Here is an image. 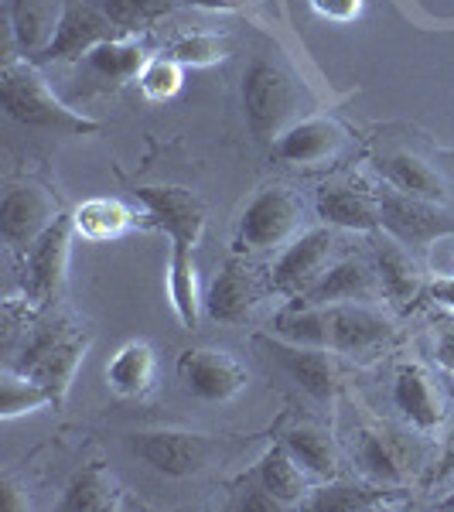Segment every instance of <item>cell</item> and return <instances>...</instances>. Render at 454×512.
Wrapping results in <instances>:
<instances>
[{
  "label": "cell",
  "mask_w": 454,
  "mask_h": 512,
  "mask_svg": "<svg viewBox=\"0 0 454 512\" xmlns=\"http://www.w3.org/2000/svg\"><path fill=\"white\" fill-rule=\"evenodd\" d=\"M257 478H260V489H267L280 506H294V502H304L311 495L308 472H304L301 461L287 451L284 441L267 448V454H263L257 465Z\"/></svg>",
  "instance_id": "26"
},
{
  "label": "cell",
  "mask_w": 454,
  "mask_h": 512,
  "mask_svg": "<svg viewBox=\"0 0 454 512\" xmlns=\"http://www.w3.org/2000/svg\"><path fill=\"white\" fill-rule=\"evenodd\" d=\"M55 407V396L38 383V379L24 376L21 369L4 366L0 369V417L14 420L24 414H35V410Z\"/></svg>",
  "instance_id": "31"
},
{
  "label": "cell",
  "mask_w": 454,
  "mask_h": 512,
  "mask_svg": "<svg viewBox=\"0 0 454 512\" xmlns=\"http://www.w3.org/2000/svg\"><path fill=\"white\" fill-rule=\"evenodd\" d=\"M304 222V202L301 195L291 192L287 185H270L253 195L239 219L236 250L239 253H267L280 246L294 243L297 229Z\"/></svg>",
  "instance_id": "5"
},
{
  "label": "cell",
  "mask_w": 454,
  "mask_h": 512,
  "mask_svg": "<svg viewBox=\"0 0 454 512\" xmlns=\"http://www.w3.org/2000/svg\"><path fill=\"white\" fill-rule=\"evenodd\" d=\"M437 362H441L444 369H451L454 373V325L441 328V335H437Z\"/></svg>",
  "instance_id": "37"
},
{
  "label": "cell",
  "mask_w": 454,
  "mask_h": 512,
  "mask_svg": "<svg viewBox=\"0 0 454 512\" xmlns=\"http://www.w3.org/2000/svg\"><path fill=\"white\" fill-rule=\"evenodd\" d=\"M431 297L437 304H444V308L454 311V277H441L431 284Z\"/></svg>",
  "instance_id": "38"
},
{
  "label": "cell",
  "mask_w": 454,
  "mask_h": 512,
  "mask_svg": "<svg viewBox=\"0 0 454 512\" xmlns=\"http://www.w3.org/2000/svg\"><path fill=\"white\" fill-rule=\"evenodd\" d=\"M253 345L267 362L284 369L287 376L301 386L304 393H311L315 400H332L338 386V352L318 349V345H301L291 338L274 335H253Z\"/></svg>",
  "instance_id": "9"
},
{
  "label": "cell",
  "mask_w": 454,
  "mask_h": 512,
  "mask_svg": "<svg viewBox=\"0 0 454 512\" xmlns=\"http://www.w3.org/2000/svg\"><path fill=\"white\" fill-rule=\"evenodd\" d=\"M134 454L161 475L188 478L212 465L216 441L192 431H147L134 437Z\"/></svg>",
  "instance_id": "15"
},
{
  "label": "cell",
  "mask_w": 454,
  "mask_h": 512,
  "mask_svg": "<svg viewBox=\"0 0 454 512\" xmlns=\"http://www.w3.org/2000/svg\"><path fill=\"white\" fill-rule=\"evenodd\" d=\"M86 349H89V332H79L72 325H48L24 345L14 369L38 379L55 396V407H62Z\"/></svg>",
  "instance_id": "4"
},
{
  "label": "cell",
  "mask_w": 454,
  "mask_h": 512,
  "mask_svg": "<svg viewBox=\"0 0 454 512\" xmlns=\"http://www.w3.org/2000/svg\"><path fill=\"white\" fill-rule=\"evenodd\" d=\"M335 246H338L335 226H321V229H311V233L297 236L294 243H287L284 250H280L274 270H270V274H274L270 277V287H274L277 294L291 297V301L304 297L328 274Z\"/></svg>",
  "instance_id": "10"
},
{
  "label": "cell",
  "mask_w": 454,
  "mask_h": 512,
  "mask_svg": "<svg viewBox=\"0 0 454 512\" xmlns=\"http://www.w3.org/2000/svg\"><path fill=\"white\" fill-rule=\"evenodd\" d=\"M263 301L260 277L243 260H229L205 291V315L219 325H243Z\"/></svg>",
  "instance_id": "17"
},
{
  "label": "cell",
  "mask_w": 454,
  "mask_h": 512,
  "mask_svg": "<svg viewBox=\"0 0 454 512\" xmlns=\"http://www.w3.org/2000/svg\"><path fill=\"white\" fill-rule=\"evenodd\" d=\"M349 130L332 117H304L274 140V154L287 164H321L342 154Z\"/></svg>",
  "instance_id": "18"
},
{
  "label": "cell",
  "mask_w": 454,
  "mask_h": 512,
  "mask_svg": "<svg viewBox=\"0 0 454 512\" xmlns=\"http://www.w3.org/2000/svg\"><path fill=\"white\" fill-rule=\"evenodd\" d=\"M274 332L338 355H373L393 338V321L373 304H291L274 318Z\"/></svg>",
  "instance_id": "1"
},
{
  "label": "cell",
  "mask_w": 454,
  "mask_h": 512,
  "mask_svg": "<svg viewBox=\"0 0 454 512\" xmlns=\"http://www.w3.org/2000/svg\"><path fill=\"white\" fill-rule=\"evenodd\" d=\"M168 297L171 308L181 321V328L198 325V315L205 311V297L198 294V274H195V253L192 250H171L168 260Z\"/></svg>",
  "instance_id": "29"
},
{
  "label": "cell",
  "mask_w": 454,
  "mask_h": 512,
  "mask_svg": "<svg viewBox=\"0 0 454 512\" xmlns=\"http://www.w3.org/2000/svg\"><path fill=\"white\" fill-rule=\"evenodd\" d=\"M65 11V0H11V28L14 41L28 59H35L41 48L52 45Z\"/></svg>",
  "instance_id": "23"
},
{
  "label": "cell",
  "mask_w": 454,
  "mask_h": 512,
  "mask_svg": "<svg viewBox=\"0 0 454 512\" xmlns=\"http://www.w3.org/2000/svg\"><path fill=\"white\" fill-rule=\"evenodd\" d=\"M437 509H454V492L448 495V499H441V502H437Z\"/></svg>",
  "instance_id": "40"
},
{
  "label": "cell",
  "mask_w": 454,
  "mask_h": 512,
  "mask_svg": "<svg viewBox=\"0 0 454 512\" xmlns=\"http://www.w3.org/2000/svg\"><path fill=\"white\" fill-rule=\"evenodd\" d=\"M72 226H76V236L89 239V243H110L134 226V212L120 198H89V202L76 205Z\"/></svg>",
  "instance_id": "28"
},
{
  "label": "cell",
  "mask_w": 454,
  "mask_h": 512,
  "mask_svg": "<svg viewBox=\"0 0 454 512\" xmlns=\"http://www.w3.org/2000/svg\"><path fill=\"white\" fill-rule=\"evenodd\" d=\"M318 216L325 226L335 229H356V233H373L383 229V212H379V198L356 192L345 185H325L315 198Z\"/></svg>",
  "instance_id": "21"
},
{
  "label": "cell",
  "mask_w": 454,
  "mask_h": 512,
  "mask_svg": "<svg viewBox=\"0 0 454 512\" xmlns=\"http://www.w3.org/2000/svg\"><path fill=\"white\" fill-rule=\"evenodd\" d=\"M311 99L304 93V86L291 72L280 69L274 62H253L243 76V113L250 134L274 144V140L291 130L297 120H304Z\"/></svg>",
  "instance_id": "3"
},
{
  "label": "cell",
  "mask_w": 454,
  "mask_h": 512,
  "mask_svg": "<svg viewBox=\"0 0 454 512\" xmlns=\"http://www.w3.org/2000/svg\"><path fill=\"white\" fill-rule=\"evenodd\" d=\"M21 492H24V485L14 475L0 478V509H4V512H24V509H31V499H28V495H21Z\"/></svg>",
  "instance_id": "36"
},
{
  "label": "cell",
  "mask_w": 454,
  "mask_h": 512,
  "mask_svg": "<svg viewBox=\"0 0 454 512\" xmlns=\"http://www.w3.org/2000/svg\"><path fill=\"white\" fill-rule=\"evenodd\" d=\"M376 297H383V291H379V274L373 263L362 256H345V260L332 263L328 274L294 304H373Z\"/></svg>",
  "instance_id": "19"
},
{
  "label": "cell",
  "mask_w": 454,
  "mask_h": 512,
  "mask_svg": "<svg viewBox=\"0 0 454 512\" xmlns=\"http://www.w3.org/2000/svg\"><path fill=\"white\" fill-rule=\"evenodd\" d=\"M284 444L311 478H328V482L338 478V448L325 427L294 424L291 431L284 434Z\"/></svg>",
  "instance_id": "27"
},
{
  "label": "cell",
  "mask_w": 454,
  "mask_h": 512,
  "mask_svg": "<svg viewBox=\"0 0 454 512\" xmlns=\"http://www.w3.org/2000/svg\"><path fill=\"white\" fill-rule=\"evenodd\" d=\"M120 502H123V489H120L117 475L96 461V465H86L72 478L59 509L62 512H113V509H120Z\"/></svg>",
  "instance_id": "25"
},
{
  "label": "cell",
  "mask_w": 454,
  "mask_h": 512,
  "mask_svg": "<svg viewBox=\"0 0 454 512\" xmlns=\"http://www.w3.org/2000/svg\"><path fill=\"white\" fill-rule=\"evenodd\" d=\"M154 369H158L154 349L147 342H140V338H134V342L120 345L113 352V359L106 362V383L123 400H140V396L151 390Z\"/></svg>",
  "instance_id": "24"
},
{
  "label": "cell",
  "mask_w": 454,
  "mask_h": 512,
  "mask_svg": "<svg viewBox=\"0 0 454 512\" xmlns=\"http://www.w3.org/2000/svg\"><path fill=\"white\" fill-rule=\"evenodd\" d=\"M356 461L362 475L386 489H403L414 478V468L420 461L417 441L393 427H362L356 434Z\"/></svg>",
  "instance_id": "11"
},
{
  "label": "cell",
  "mask_w": 454,
  "mask_h": 512,
  "mask_svg": "<svg viewBox=\"0 0 454 512\" xmlns=\"http://www.w3.org/2000/svg\"><path fill=\"white\" fill-rule=\"evenodd\" d=\"M0 103H4V113L11 120L35 130H48V134L86 137L99 130L96 120L82 117L52 93L48 79L41 76V69L31 59L4 62V69H0Z\"/></svg>",
  "instance_id": "2"
},
{
  "label": "cell",
  "mask_w": 454,
  "mask_h": 512,
  "mask_svg": "<svg viewBox=\"0 0 454 512\" xmlns=\"http://www.w3.org/2000/svg\"><path fill=\"white\" fill-rule=\"evenodd\" d=\"M379 212H383V229L403 246H427L434 239L454 236V209H448V202L414 198L390 188L379 195Z\"/></svg>",
  "instance_id": "12"
},
{
  "label": "cell",
  "mask_w": 454,
  "mask_h": 512,
  "mask_svg": "<svg viewBox=\"0 0 454 512\" xmlns=\"http://www.w3.org/2000/svg\"><path fill=\"white\" fill-rule=\"evenodd\" d=\"M379 175L390 181V188L414 198H431V202H448L451 188L437 171L431 168V161H424L414 151H396L390 158H383L376 164Z\"/></svg>",
  "instance_id": "22"
},
{
  "label": "cell",
  "mask_w": 454,
  "mask_h": 512,
  "mask_svg": "<svg viewBox=\"0 0 454 512\" xmlns=\"http://www.w3.org/2000/svg\"><path fill=\"white\" fill-rule=\"evenodd\" d=\"M117 38H127V31H123L120 21L110 14L106 0H65V11H62V21H59V31H55L52 45L41 48L31 62L45 65V62L82 59V55H89L96 45L117 41Z\"/></svg>",
  "instance_id": "6"
},
{
  "label": "cell",
  "mask_w": 454,
  "mask_h": 512,
  "mask_svg": "<svg viewBox=\"0 0 454 512\" xmlns=\"http://www.w3.org/2000/svg\"><path fill=\"white\" fill-rule=\"evenodd\" d=\"M386 485H325L308 499V509H328V512H356V509H376L386 502Z\"/></svg>",
  "instance_id": "32"
},
{
  "label": "cell",
  "mask_w": 454,
  "mask_h": 512,
  "mask_svg": "<svg viewBox=\"0 0 454 512\" xmlns=\"http://www.w3.org/2000/svg\"><path fill=\"white\" fill-rule=\"evenodd\" d=\"M393 403L417 434H434L448 420V396L437 386L434 373L420 362H407L396 369Z\"/></svg>",
  "instance_id": "16"
},
{
  "label": "cell",
  "mask_w": 454,
  "mask_h": 512,
  "mask_svg": "<svg viewBox=\"0 0 454 512\" xmlns=\"http://www.w3.org/2000/svg\"><path fill=\"white\" fill-rule=\"evenodd\" d=\"M181 82H185V65H181L175 55H154V59H147V65L140 69L137 76V86L140 93L147 99H154V103H164V99H171L181 89Z\"/></svg>",
  "instance_id": "33"
},
{
  "label": "cell",
  "mask_w": 454,
  "mask_h": 512,
  "mask_svg": "<svg viewBox=\"0 0 454 512\" xmlns=\"http://www.w3.org/2000/svg\"><path fill=\"white\" fill-rule=\"evenodd\" d=\"M86 59H89V69H93L103 82L123 86V82L140 76V69L147 65V52H144V45H140L134 35H127V38L96 45Z\"/></svg>",
  "instance_id": "30"
},
{
  "label": "cell",
  "mask_w": 454,
  "mask_h": 512,
  "mask_svg": "<svg viewBox=\"0 0 454 512\" xmlns=\"http://www.w3.org/2000/svg\"><path fill=\"white\" fill-rule=\"evenodd\" d=\"M59 216V198L45 185L21 181V185L7 188L4 198H0V236L7 239V246L28 253Z\"/></svg>",
  "instance_id": "13"
},
{
  "label": "cell",
  "mask_w": 454,
  "mask_h": 512,
  "mask_svg": "<svg viewBox=\"0 0 454 512\" xmlns=\"http://www.w3.org/2000/svg\"><path fill=\"white\" fill-rule=\"evenodd\" d=\"M147 209L151 226L171 239V250H198L205 236V202L192 188L181 185H144L134 192Z\"/></svg>",
  "instance_id": "8"
},
{
  "label": "cell",
  "mask_w": 454,
  "mask_h": 512,
  "mask_svg": "<svg viewBox=\"0 0 454 512\" xmlns=\"http://www.w3.org/2000/svg\"><path fill=\"white\" fill-rule=\"evenodd\" d=\"M311 7H315V14L335 24H349L362 14V0H311Z\"/></svg>",
  "instance_id": "35"
},
{
  "label": "cell",
  "mask_w": 454,
  "mask_h": 512,
  "mask_svg": "<svg viewBox=\"0 0 454 512\" xmlns=\"http://www.w3.org/2000/svg\"><path fill=\"white\" fill-rule=\"evenodd\" d=\"M72 239H76L72 216H59L48 226V233L28 250V260H24V301L31 308H48V304H55L62 297Z\"/></svg>",
  "instance_id": "7"
},
{
  "label": "cell",
  "mask_w": 454,
  "mask_h": 512,
  "mask_svg": "<svg viewBox=\"0 0 454 512\" xmlns=\"http://www.w3.org/2000/svg\"><path fill=\"white\" fill-rule=\"evenodd\" d=\"M376 274L379 291L400 311H410L424 294V274H420L417 260L410 256V246H403L390 233L376 243Z\"/></svg>",
  "instance_id": "20"
},
{
  "label": "cell",
  "mask_w": 454,
  "mask_h": 512,
  "mask_svg": "<svg viewBox=\"0 0 454 512\" xmlns=\"http://www.w3.org/2000/svg\"><path fill=\"white\" fill-rule=\"evenodd\" d=\"M226 52H229L226 38L205 35V31L178 38L175 45L168 48V55H175V59L185 65V69H209V65H216V62L226 59Z\"/></svg>",
  "instance_id": "34"
},
{
  "label": "cell",
  "mask_w": 454,
  "mask_h": 512,
  "mask_svg": "<svg viewBox=\"0 0 454 512\" xmlns=\"http://www.w3.org/2000/svg\"><path fill=\"white\" fill-rule=\"evenodd\" d=\"M175 373L188 393L198 400L222 403L246 386V366L233 352L216 349V345H198V349H185L175 362Z\"/></svg>",
  "instance_id": "14"
},
{
  "label": "cell",
  "mask_w": 454,
  "mask_h": 512,
  "mask_svg": "<svg viewBox=\"0 0 454 512\" xmlns=\"http://www.w3.org/2000/svg\"><path fill=\"white\" fill-rule=\"evenodd\" d=\"M185 4H195V7H239V4H250V0H185Z\"/></svg>",
  "instance_id": "39"
}]
</instances>
